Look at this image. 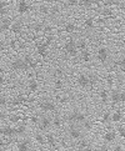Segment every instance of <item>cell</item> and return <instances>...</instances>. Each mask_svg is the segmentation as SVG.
Returning a JSON list of instances; mask_svg holds the SVG:
<instances>
[{"label": "cell", "instance_id": "6da1fadb", "mask_svg": "<svg viewBox=\"0 0 125 151\" xmlns=\"http://www.w3.org/2000/svg\"><path fill=\"white\" fill-rule=\"evenodd\" d=\"M66 120L69 122H74V124H84L86 121V117L83 112L75 110V111L70 112L69 115L66 116Z\"/></svg>", "mask_w": 125, "mask_h": 151}, {"label": "cell", "instance_id": "7a4b0ae2", "mask_svg": "<svg viewBox=\"0 0 125 151\" xmlns=\"http://www.w3.org/2000/svg\"><path fill=\"white\" fill-rule=\"evenodd\" d=\"M64 50H65V53H66L68 55L71 56V58H76V56H78V51H79V49H78V45H76V41H74L73 39H70V40L65 44Z\"/></svg>", "mask_w": 125, "mask_h": 151}, {"label": "cell", "instance_id": "3957f363", "mask_svg": "<svg viewBox=\"0 0 125 151\" xmlns=\"http://www.w3.org/2000/svg\"><path fill=\"white\" fill-rule=\"evenodd\" d=\"M13 70H28L30 69V66L24 61V59H15L11 62Z\"/></svg>", "mask_w": 125, "mask_h": 151}, {"label": "cell", "instance_id": "277c9868", "mask_svg": "<svg viewBox=\"0 0 125 151\" xmlns=\"http://www.w3.org/2000/svg\"><path fill=\"white\" fill-rule=\"evenodd\" d=\"M76 82L78 85L83 89H86V87L90 86V80H89V75H85V74H79L76 77Z\"/></svg>", "mask_w": 125, "mask_h": 151}, {"label": "cell", "instance_id": "5b68a950", "mask_svg": "<svg viewBox=\"0 0 125 151\" xmlns=\"http://www.w3.org/2000/svg\"><path fill=\"white\" fill-rule=\"evenodd\" d=\"M0 132H1V136H5V137H15V136H18L15 127H11V126H9V125H5L4 127H1Z\"/></svg>", "mask_w": 125, "mask_h": 151}, {"label": "cell", "instance_id": "8992f818", "mask_svg": "<svg viewBox=\"0 0 125 151\" xmlns=\"http://www.w3.org/2000/svg\"><path fill=\"white\" fill-rule=\"evenodd\" d=\"M108 58H109V50L106 48H104V46L99 48L96 51V59L100 62H106Z\"/></svg>", "mask_w": 125, "mask_h": 151}, {"label": "cell", "instance_id": "52a82bcc", "mask_svg": "<svg viewBox=\"0 0 125 151\" xmlns=\"http://www.w3.org/2000/svg\"><path fill=\"white\" fill-rule=\"evenodd\" d=\"M39 107H40L43 111H46V112H53V111H55L56 105H55V104H54L53 101H50V100H45V101H43V102H40Z\"/></svg>", "mask_w": 125, "mask_h": 151}, {"label": "cell", "instance_id": "ba28073f", "mask_svg": "<svg viewBox=\"0 0 125 151\" xmlns=\"http://www.w3.org/2000/svg\"><path fill=\"white\" fill-rule=\"evenodd\" d=\"M68 135H69V137L71 139V140H81V131L78 127H75V126H71L68 129Z\"/></svg>", "mask_w": 125, "mask_h": 151}, {"label": "cell", "instance_id": "9c48e42d", "mask_svg": "<svg viewBox=\"0 0 125 151\" xmlns=\"http://www.w3.org/2000/svg\"><path fill=\"white\" fill-rule=\"evenodd\" d=\"M38 125H39V129L41 131H44V130H48L51 125H53V121H51L49 117H41Z\"/></svg>", "mask_w": 125, "mask_h": 151}, {"label": "cell", "instance_id": "30bf717a", "mask_svg": "<svg viewBox=\"0 0 125 151\" xmlns=\"http://www.w3.org/2000/svg\"><path fill=\"white\" fill-rule=\"evenodd\" d=\"M30 10L29 4L27 3V0H20L19 4H18V13L19 14H25Z\"/></svg>", "mask_w": 125, "mask_h": 151}, {"label": "cell", "instance_id": "8fae6325", "mask_svg": "<svg viewBox=\"0 0 125 151\" xmlns=\"http://www.w3.org/2000/svg\"><path fill=\"white\" fill-rule=\"evenodd\" d=\"M110 100L113 104H118L121 101V92L118 90H113L110 94Z\"/></svg>", "mask_w": 125, "mask_h": 151}, {"label": "cell", "instance_id": "7c38bea8", "mask_svg": "<svg viewBox=\"0 0 125 151\" xmlns=\"http://www.w3.org/2000/svg\"><path fill=\"white\" fill-rule=\"evenodd\" d=\"M36 53H38V55H40V56H46L48 55V45L45 43L39 44L36 46Z\"/></svg>", "mask_w": 125, "mask_h": 151}, {"label": "cell", "instance_id": "4fadbf2b", "mask_svg": "<svg viewBox=\"0 0 125 151\" xmlns=\"http://www.w3.org/2000/svg\"><path fill=\"white\" fill-rule=\"evenodd\" d=\"M115 139H116V132L113 131V130H110V131H106L105 134H104V140H105L106 142H113Z\"/></svg>", "mask_w": 125, "mask_h": 151}, {"label": "cell", "instance_id": "5bb4252c", "mask_svg": "<svg viewBox=\"0 0 125 151\" xmlns=\"http://www.w3.org/2000/svg\"><path fill=\"white\" fill-rule=\"evenodd\" d=\"M18 151H30V144L28 140H23V141L18 142Z\"/></svg>", "mask_w": 125, "mask_h": 151}, {"label": "cell", "instance_id": "9a60e30c", "mask_svg": "<svg viewBox=\"0 0 125 151\" xmlns=\"http://www.w3.org/2000/svg\"><path fill=\"white\" fill-rule=\"evenodd\" d=\"M11 21L8 18H1V33L3 31H6L8 29H11Z\"/></svg>", "mask_w": 125, "mask_h": 151}, {"label": "cell", "instance_id": "2e32d148", "mask_svg": "<svg viewBox=\"0 0 125 151\" xmlns=\"http://www.w3.org/2000/svg\"><path fill=\"white\" fill-rule=\"evenodd\" d=\"M11 31L14 34H20L23 31V24L20 21H15L11 25Z\"/></svg>", "mask_w": 125, "mask_h": 151}, {"label": "cell", "instance_id": "e0dca14e", "mask_svg": "<svg viewBox=\"0 0 125 151\" xmlns=\"http://www.w3.org/2000/svg\"><path fill=\"white\" fill-rule=\"evenodd\" d=\"M38 87H39L38 81H36V80H34V79L29 80V82H28V89H29L31 92H35L36 90H38Z\"/></svg>", "mask_w": 125, "mask_h": 151}, {"label": "cell", "instance_id": "ac0fdd59", "mask_svg": "<svg viewBox=\"0 0 125 151\" xmlns=\"http://www.w3.org/2000/svg\"><path fill=\"white\" fill-rule=\"evenodd\" d=\"M76 25L74 23H66L65 24V26H64V30L66 31V33H69V34H73V33H75L76 31Z\"/></svg>", "mask_w": 125, "mask_h": 151}, {"label": "cell", "instance_id": "d6986e66", "mask_svg": "<svg viewBox=\"0 0 125 151\" xmlns=\"http://www.w3.org/2000/svg\"><path fill=\"white\" fill-rule=\"evenodd\" d=\"M123 120V114L120 111H115L111 114V121L113 122H120Z\"/></svg>", "mask_w": 125, "mask_h": 151}, {"label": "cell", "instance_id": "ffe728a7", "mask_svg": "<svg viewBox=\"0 0 125 151\" xmlns=\"http://www.w3.org/2000/svg\"><path fill=\"white\" fill-rule=\"evenodd\" d=\"M24 61L27 62L31 69H34V67L36 66V62L34 61V59H33V56H31V55H25L24 56Z\"/></svg>", "mask_w": 125, "mask_h": 151}, {"label": "cell", "instance_id": "44dd1931", "mask_svg": "<svg viewBox=\"0 0 125 151\" xmlns=\"http://www.w3.org/2000/svg\"><path fill=\"white\" fill-rule=\"evenodd\" d=\"M35 141L38 144H40V145H44V144L48 142V141H46V136H44V135L40 134V132L35 134Z\"/></svg>", "mask_w": 125, "mask_h": 151}, {"label": "cell", "instance_id": "7402d4cb", "mask_svg": "<svg viewBox=\"0 0 125 151\" xmlns=\"http://www.w3.org/2000/svg\"><path fill=\"white\" fill-rule=\"evenodd\" d=\"M76 45H78V49H79L80 51H84V50H86V48H88V43H86L85 39H80V40L76 43Z\"/></svg>", "mask_w": 125, "mask_h": 151}, {"label": "cell", "instance_id": "603a6c76", "mask_svg": "<svg viewBox=\"0 0 125 151\" xmlns=\"http://www.w3.org/2000/svg\"><path fill=\"white\" fill-rule=\"evenodd\" d=\"M15 130H17V135H18V136H22V135H24L25 132H27V126L23 124V125H19V126L15 127Z\"/></svg>", "mask_w": 125, "mask_h": 151}, {"label": "cell", "instance_id": "cb8c5ba5", "mask_svg": "<svg viewBox=\"0 0 125 151\" xmlns=\"http://www.w3.org/2000/svg\"><path fill=\"white\" fill-rule=\"evenodd\" d=\"M94 24H95L94 19L93 18H88V19H85V21H84V26L86 29H93L94 28Z\"/></svg>", "mask_w": 125, "mask_h": 151}, {"label": "cell", "instance_id": "d4e9b609", "mask_svg": "<svg viewBox=\"0 0 125 151\" xmlns=\"http://www.w3.org/2000/svg\"><path fill=\"white\" fill-rule=\"evenodd\" d=\"M88 146H89V142L86 141V140H79V144H78V149H79V151L80 150H85V149H88Z\"/></svg>", "mask_w": 125, "mask_h": 151}, {"label": "cell", "instance_id": "484cf974", "mask_svg": "<svg viewBox=\"0 0 125 151\" xmlns=\"http://www.w3.org/2000/svg\"><path fill=\"white\" fill-rule=\"evenodd\" d=\"M23 101H24V99L22 96H15L11 100V105L13 106H18V105H20V104H23Z\"/></svg>", "mask_w": 125, "mask_h": 151}, {"label": "cell", "instance_id": "4316f807", "mask_svg": "<svg viewBox=\"0 0 125 151\" xmlns=\"http://www.w3.org/2000/svg\"><path fill=\"white\" fill-rule=\"evenodd\" d=\"M101 121H103L104 124H108V122H110V121H111V114L109 112V111H106V112H105V114H104V115H103Z\"/></svg>", "mask_w": 125, "mask_h": 151}, {"label": "cell", "instance_id": "83f0119b", "mask_svg": "<svg viewBox=\"0 0 125 151\" xmlns=\"http://www.w3.org/2000/svg\"><path fill=\"white\" fill-rule=\"evenodd\" d=\"M99 96H100V100L105 104L106 101H108V97H109V95H108V91L106 90H101L100 91V94H99Z\"/></svg>", "mask_w": 125, "mask_h": 151}, {"label": "cell", "instance_id": "f1b7e54d", "mask_svg": "<svg viewBox=\"0 0 125 151\" xmlns=\"http://www.w3.org/2000/svg\"><path fill=\"white\" fill-rule=\"evenodd\" d=\"M20 120H22V116L20 115H10L9 116V121L13 124H18Z\"/></svg>", "mask_w": 125, "mask_h": 151}, {"label": "cell", "instance_id": "f546056e", "mask_svg": "<svg viewBox=\"0 0 125 151\" xmlns=\"http://www.w3.org/2000/svg\"><path fill=\"white\" fill-rule=\"evenodd\" d=\"M46 141H48V144L51 145V146H55V145H56V142H55V137H54L51 134H48V135H46Z\"/></svg>", "mask_w": 125, "mask_h": 151}, {"label": "cell", "instance_id": "4dcf8cb0", "mask_svg": "<svg viewBox=\"0 0 125 151\" xmlns=\"http://www.w3.org/2000/svg\"><path fill=\"white\" fill-rule=\"evenodd\" d=\"M44 26H45V25L38 23V24H35V25H34L33 29H34L35 33H41V31H44Z\"/></svg>", "mask_w": 125, "mask_h": 151}, {"label": "cell", "instance_id": "1f68e13d", "mask_svg": "<svg viewBox=\"0 0 125 151\" xmlns=\"http://www.w3.org/2000/svg\"><path fill=\"white\" fill-rule=\"evenodd\" d=\"M66 4H68V6H70V8H75L80 4V0H66Z\"/></svg>", "mask_w": 125, "mask_h": 151}, {"label": "cell", "instance_id": "d6a6232c", "mask_svg": "<svg viewBox=\"0 0 125 151\" xmlns=\"http://www.w3.org/2000/svg\"><path fill=\"white\" fill-rule=\"evenodd\" d=\"M81 59L83 61H89L90 60V53L88 50H84V51H81Z\"/></svg>", "mask_w": 125, "mask_h": 151}, {"label": "cell", "instance_id": "836d02e7", "mask_svg": "<svg viewBox=\"0 0 125 151\" xmlns=\"http://www.w3.org/2000/svg\"><path fill=\"white\" fill-rule=\"evenodd\" d=\"M39 13L40 14H49L50 9L46 6V5H40V6H39Z\"/></svg>", "mask_w": 125, "mask_h": 151}, {"label": "cell", "instance_id": "e575fe53", "mask_svg": "<svg viewBox=\"0 0 125 151\" xmlns=\"http://www.w3.org/2000/svg\"><path fill=\"white\" fill-rule=\"evenodd\" d=\"M80 5L85 8H90L94 4H93V0H80Z\"/></svg>", "mask_w": 125, "mask_h": 151}, {"label": "cell", "instance_id": "d590c367", "mask_svg": "<svg viewBox=\"0 0 125 151\" xmlns=\"http://www.w3.org/2000/svg\"><path fill=\"white\" fill-rule=\"evenodd\" d=\"M53 126H55V127H60L61 126V119L59 116H55L53 119Z\"/></svg>", "mask_w": 125, "mask_h": 151}, {"label": "cell", "instance_id": "8d00e7d4", "mask_svg": "<svg viewBox=\"0 0 125 151\" xmlns=\"http://www.w3.org/2000/svg\"><path fill=\"white\" fill-rule=\"evenodd\" d=\"M115 64L118 65V66H120V67H123V69H125V54L121 56V58L120 59H119L116 62H115Z\"/></svg>", "mask_w": 125, "mask_h": 151}, {"label": "cell", "instance_id": "74e56055", "mask_svg": "<svg viewBox=\"0 0 125 151\" xmlns=\"http://www.w3.org/2000/svg\"><path fill=\"white\" fill-rule=\"evenodd\" d=\"M59 13H60L59 6H56V5H54V6H51V8H50V14L53 15V16H55V15H58Z\"/></svg>", "mask_w": 125, "mask_h": 151}, {"label": "cell", "instance_id": "f35d334b", "mask_svg": "<svg viewBox=\"0 0 125 151\" xmlns=\"http://www.w3.org/2000/svg\"><path fill=\"white\" fill-rule=\"evenodd\" d=\"M101 13H103V15H105V16H110V15L113 14V11H111V9L109 8V6H105V8H103V10H101Z\"/></svg>", "mask_w": 125, "mask_h": 151}, {"label": "cell", "instance_id": "ab89813d", "mask_svg": "<svg viewBox=\"0 0 125 151\" xmlns=\"http://www.w3.org/2000/svg\"><path fill=\"white\" fill-rule=\"evenodd\" d=\"M54 86H55V89H58V90L63 89V86H64V84H63V80H60V79L55 80V82H54Z\"/></svg>", "mask_w": 125, "mask_h": 151}, {"label": "cell", "instance_id": "60d3db41", "mask_svg": "<svg viewBox=\"0 0 125 151\" xmlns=\"http://www.w3.org/2000/svg\"><path fill=\"white\" fill-rule=\"evenodd\" d=\"M44 33L48 34V35H51V33H53V26H51V25H45L44 26Z\"/></svg>", "mask_w": 125, "mask_h": 151}, {"label": "cell", "instance_id": "b9f144b4", "mask_svg": "<svg viewBox=\"0 0 125 151\" xmlns=\"http://www.w3.org/2000/svg\"><path fill=\"white\" fill-rule=\"evenodd\" d=\"M118 134L120 137H125V126H119L118 127Z\"/></svg>", "mask_w": 125, "mask_h": 151}, {"label": "cell", "instance_id": "7bdbcfd3", "mask_svg": "<svg viewBox=\"0 0 125 151\" xmlns=\"http://www.w3.org/2000/svg\"><path fill=\"white\" fill-rule=\"evenodd\" d=\"M8 104V100H6V96L5 95H1V97H0V105H1V107H5Z\"/></svg>", "mask_w": 125, "mask_h": 151}, {"label": "cell", "instance_id": "ee69618b", "mask_svg": "<svg viewBox=\"0 0 125 151\" xmlns=\"http://www.w3.org/2000/svg\"><path fill=\"white\" fill-rule=\"evenodd\" d=\"M89 80H90V86H94L96 84V76L94 74H90L89 75Z\"/></svg>", "mask_w": 125, "mask_h": 151}, {"label": "cell", "instance_id": "f6af8a7d", "mask_svg": "<svg viewBox=\"0 0 125 151\" xmlns=\"http://www.w3.org/2000/svg\"><path fill=\"white\" fill-rule=\"evenodd\" d=\"M83 127H84L85 130H90V129L93 127V122L89 121V120H86L84 124H83Z\"/></svg>", "mask_w": 125, "mask_h": 151}, {"label": "cell", "instance_id": "bcb514c9", "mask_svg": "<svg viewBox=\"0 0 125 151\" xmlns=\"http://www.w3.org/2000/svg\"><path fill=\"white\" fill-rule=\"evenodd\" d=\"M53 40H54V36H53V35H46L45 44H46V45H50L51 43H53Z\"/></svg>", "mask_w": 125, "mask_h": 151}, {"label": "cell", "instance_id": "7dc6e473", "mask_svg": "<svg viewBox=\"0 0 125 151\" xmlns=\"http://www.w3.org/2000/svg\"><path fill=\"white\" fill-rule=\"evenodd\" d=\"M106 82H108L109 86H113V85H114V79H113L111 75H108V76H106Z\"/></svg>", "mask_w": 125, "mask_h": 151}, {"label": "cell", "instance_id": "c3c4849f", "mask_svg": "<svg viewBox=\"0 0 125 151\" xmlns=\"http://www.w3.org/2000/svg\"><path fill=\"white\" fill-rule=\"evenodd\" d=\"M113 151H124V149H123L121 145H116V146L113 149Z\"/></svg>", "mask_w": 125, "mask_h": 151}, {"label": "cell", "instance_id": "681fc988", "mask_svg": "<svg viewBox=\"0 0 125 151\" xmlns=\"http://www.w3.org/2000/svg\"><path fill=\"white\" fill-rule=\"evenodd\" d=\"M99 151H110V150H109V147L106 146V145H103V146L99 147Z\"/></svg>", "mask_w": 125, "mask_h": 151}, {"label": "cell", "instance_id": "f907efd6", "mask_svg": "<svg viewBox=\"0 0 125 151\" xmlns=\"http://www.w3.org/2000/svg\"><path fill=\"white\" fill-rule=\"evenodd\" d=\"M39 119L38 117H36V116H33V117H31V122H34V124H39Z\"/></svg>", "mask_w": 125, "mask_h": 151}, {"label": "cell", "instance_id": "816d5d0a", "mask_svg": "<svg viewBox=\"0 0 125 151\" xmlns=\"http://www.w3.org/2000/svg\"><path fill=\"white\" fill-rule=\"evenodd\" d=\"M55 74L58 75V76H61V75H63V70H61V69H56V70H55Z\"/></svg>", "mask_w": 125, "mask_h": 151}, {"label": "cell", "instance_id": "f5cc1de1", "mask_svg": "<svg viewBox=\"0 0 125 151\" xmlns=\"http://www.w3.org/2000/svg\"><path fill=\"white\" fill-rule=\"evenodd\" d=\"M10 46H11V48H15V46H17V41L11 40V41H10Z\"/></svg>", "mask_w": 125, "mask_h": 151}, {"label": "cell", "instance_id": "db71d44e", "mask_svg": "<svg viewBox=\"0 0 125 151\" xmlns=\"http://www.w3.org/2000/svg\"><path fill=\"white\" fill-rule=\"evenodd\" d=\"M101 1H104V0H93V4H94V5H99Z\"/></svg>", "mask_w": 125, "mask_h": 151}, {"label": "cell", "instance_id": "11a10c76", "mask_svg": "<svg viewBox=\"0 0 125 151\" xmlns=\"http://www.w3.org/2000/svg\"><path fill=\"white\" fill-rule=\"evenodd\" d=\"M121 101H123V102H125V91H123V92H121Z\"/></svg>", "mask_w": 125, "mask_h": 151}, {"label": "cell", "instance_id": "9f6ffc18", "mask_svg": "<svg viewBox=\"0 0 125 151\" xmlns=\"http://www.w3.org/2000/svg\"><path fill=\"white\" fill-rule=\"evenodd\" d=\"M0 84H1V85L4 84V75L3 74H1V76H0Z\"/></svg>", "mask_w": 125, "mask_h": 151}, {"label": "cell", "instance_id": "6f0895ef", "mask_svg": "<svg viewBox=\"0 0 125 151\" xmlns=\"http://www.w3.org/2000/svg\"><path fill=\"white\" fill-rule=\"evenodd\" d=\"M63 151H78L76 149H65V150H63Z\"/></svg>", "mask_w": 125, "mask_h": 151}, {"label": "cell", "instance_id": "680465c9", "mask_svg": "<svg viewBox=\"0 0 125 151\" xmlns=\"http://www.w3.org/2000/svg\"><path fill=\"white\" fill-rule=\"evenodd\" d=\"M85 151H95V150H93V149H90V147H88Z\"/></svg>", "mask_w": 125, "mask_h": 151}]
</instances>
